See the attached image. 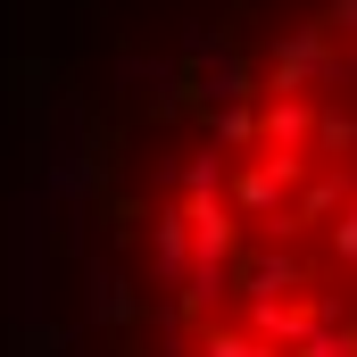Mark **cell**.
Listing matches in <instances>:
<instances>
[{
	"mask_svg": "<svg viewBox=\"0 0 357 357\" xmlns=\"http://www.w3.org/2000/svg\"><path fill=\"white\" fill-rule=\"evenodd\" d=\"M125 250L150 357H357V0L167 133Z\"/></svg>",
	"mask_w": 357,
	"mask_h": 357,
	"instance_id": "cell-1",
	"label": "cell"
}]
</instances>
